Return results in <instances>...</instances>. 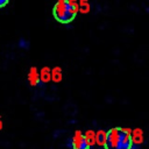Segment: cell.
Wrapping results in <instances>:
<instances>
[{
    "label": "cell",
    "instance_id": "cell-1",
    "mask_svg": "<svg viewBox=\"0 0 149 149\" xmlns=\"http://www.w3.org/2000/svg\"><path fill=\"white\" fill-rule=\"evenodd\" d=\"M133 134L129 128L113 127L105 133V149H132Z\"/></svg>",
    "mask_w": 149,
    "mask_h": 149
},
{
    "label": "cell",
    "instance_id": "cell-2",
    "mask_svg": "<svg viewBox=\"0 0 149 149\" xmlns=\"http://www.w3.org/2000/svg\"><path fill=\"white\" fill-rule=\"evenodd\" d=\"M78 10V0H57L52 8V15L57 22L68 24L74 20Z\"/></svg>",
    "mask_w": 149,
    "mask_h": 149
},
{
    "label": "cell",
    "instance_id": "cell-4",
    "mask_svg": "<svg viewBox=\"0 0 149 149\" xmlns=\"http://www.w3.org/2000/svg\"><path fill=\"white\" fill-rule=\"evenodd\" d=\"M28 79H29V83L31 85H37L40 83V74L36 70V68H31L30 71H29V74H28Z\"/></svg>",
    "mask_w": 149,
    "mask_h": 149
},
{
    "label": "cell",
    "instance_id": "cell-6",
    "mask_svg": "<svg viewBox=\"0 0 149 149\" xmlns=\"http://www.w3.org/2000/svg\"><path fill=\"white\" fill-rule=\"evenodd\" d=\"M8 2H9V0H0V8L5 7V6H6Z\"/></svg>",
    "mask_w": 149,
    "mask_h": 149
},
{
    "label": "cell",
    "instance_id": "cell-5",
    "mask_svg": "<svg viewBox=\"0 0 149 149\" xmlns=\"http://www.w3.org/2000/svg\"><path fill=\"white\" fill-rule=\"evenodd\" d=\"M97 141H98L100 144H102V146H104V141H105V133H99V134L97 135Z\"/></svg>",
    "mask_w": 149,
    "mask_h": 149
},
{
    "label": "cell",
    "instance_id": "cell-3",
    "mask_svg": "<svg viewBox=\"0 0 149 149\" xmlns=\"http://www.w3.org/2000/svg\"><path fill=\"white\" fill-rule=\"evenodd\" d=\"M72 149H90V142L81 132H76L71 137Z\"/></svg>",
    "mask_w": 149,
    "mask_h": 149
},
{
    "label": "cell",
    "instance_id": "cell-7",
    "mask_svg": "<svg viewBox=\"0 0 149 149\" xmlns=\"http://www.w3.org/2000/svg\"><path fill=\"white\" fill-rule=\"evenodd\" d=\"M20 48H27V42L24 40H20Z\"/></svg>",
    "mask_w": 149,
    "mask_h": 149
}]
</instances>
